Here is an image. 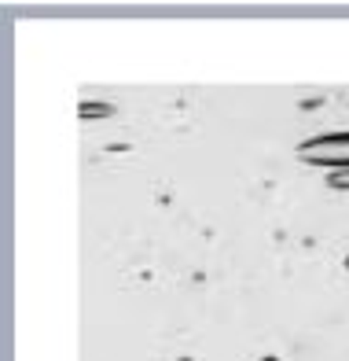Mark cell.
<instances>
[{
    "label": "cell",
    "instance_id": "6da1fadb",
    "mask_svg": "<svg viewBox=\"0 0 349 361\" xmlns=\"http://www.w3.org/2000/svg\"><path fill=\"white\" fill-rule=\"evenodd\" d=\"M298 152H302V159H312L320 166H349V133H331L320 140H309Z\"/></svg>",
    "mask_w": 349,
    "mask_h": 361
}]
</instances>
